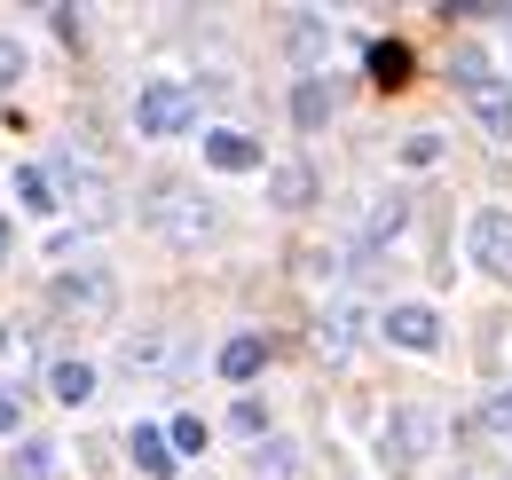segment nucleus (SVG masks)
Here are the masks:
<instances>
[{
    "mask_svg": "<svg viewBox=\"0 0 512 480\" xmlns=\"http://www.w3.org/2000/svg\"><path fill=\"white\" fill-rule=\"evenodd\" d=\"M48 300H56V315H79V323H103V315L119 307V284H111L103 268H64Z\"/></svg>",
    "mask_w": 512,
    "mask_h": 480,
    "instance_id": "3",
    "label": "nucleus"
},
{
    "mask_svg": "<svg viewBox=\"0 0 512 480\" xmlns=\"http://www.w3.org/2000/svg\"><path fill=\"white\" fill-rule=\"evenodd\" d=\"M260 362H268L260 339H229V347H221V378H260Z\"/></svg>",
    "mask_w": 512,
    "mask_h": 480,
    "instance_id": "18",
    "label": "nucleus"
},
{
    "mask_svg": "<svg viewBox=\"0 0 512 480\" xmlns=\"http://www.w3.org/2000/svg\"><path fill=\"white\" fill-rule=\"evenodd\" d=\"M316 347H323L331 362L355 355V307H331V315H323V323H316Z\"/></svg>",
    "mask_w": 512,
    "mask_h": 480,
    "instance_id": "16",
    "label": "nucleus"
},
{
    "mask_svg": "<svg viewBox=\"0 0 512 480\" xmlns=\"http://www.w3.org/2000/svg\"><path fill=\"white\" fill-rule=\"evenodd\" d=\"M379 331L394 339V347H410V355H434V347H442V315H434L426 300L386 307V315H379Z\"/></svg>",
    "mask_w": 512,
    "mask_h": 480,
    "instance_id": "5",
    "label": "nucleus"
},
{
    "mask_svg": "<svg viewBox=\"0 0 512 480\" xmlns=\"http://www.w3.org/2000/svg\"><path fill=\"white\" fill-rule=\"evenodd\" d=\"M465 111L481 119V134L512 142V87H505V79H473V87H465Z\"/></svg>",
    "mask_w": 512,
    "mask_h": 480,
    "instance_id": "8",
    "label": "nucleus"
},
{
    "mask_svg": "<svg viewBox=\"0 0 512 480\" xmlns=\"http://www.w3.org/2000/svg\"><path fill=\"white\" fill-rule=\"evenodd\" d=\"M402 158H410V166H434V158H442V134H434V126H426V134H410V142H402Z\"/></svg>",
    "mask_w": 512,
    "mask_h": 480,
    "instance_id": "24",
    "label": "nucleus"
},
{
    "mask_svg": "<svg viewBox=\"0 0 512 480\" xmlns=\"http://www.w3.org/2000/svg\"><path fill=\"white\" fill-rule=\"evenodd\" d=\"M8 473H16V480H48V473H56V441H24Z\"/></svg>",
    "mask_w": 512,
    "mask_h": 480,
    "instance_id": "19",
    "label": "nucleus"
},
{
    "mask_svg": "<svg viewBox=\"0 0 512 480\" xmlns=\"http://www.w3.org/2000/svg\"><path fill=\"white\" fill-rule=\"evenodd\" d=\"M150 229L190 252V244L213 237V197H197V189H182V181H158V189H150Z\"/></svg>",
    "mask_w": 512,
    "mask_h": 480,
    "instance_id": "1",
    "label": "nucleus"
},
{
    "mask_svg": "<svg viewBox=\"0 0 512 480\" xmlns=\"http://www.w3.org/2000/svg\"><path fill=\"white\" fill-rule=\"evenodd\" d=\"M253 465H260L268 480H284V473H292V441H260V457H253Z\"/></svg>",
    "mask_w": 512,
    "mask_h": 480,
    "instance_id": "23",
    "label": "nucleus"
},
{
    "mask_svg": "<svg viewBox=\"0 0 512 480\" xmlns=\"http://www.w3.org/2000/svg\"><path fill=\"white\" fill-rule=\"evenodd\" d=\"M8 189H16V205H24V213H56V181H48V166H16Z\"/></svg>",
    "mask_w": 512,
    "mask_h": 480,
    "instance_id": "15",
    "label": "nucleus"
},
{
    "mask_svg": "<svg viewBox=\"0 0 512 480\" xmlns=\"http://www.w3.org/2000/svg\"><path fill=\"white\" fill-rule=\"evenodd\" d=\"M48 394L79 410V402L95 394V362H87V355H56V362H48Z\"/></svg>",
    "mask_w": 512,
    "mask_h": 480,
    "instance_id": "11",
    "label": "nucleus"
},
{
    "mask_svg": "<svg viewBox=\"0 0 512 480\" xmlns=\"http://www.w3.org/2000/svg\"><path fill=\"white\" fill-rule=\"evenodd\" d=\"M190 126H197V95H190V87H174V79H150V87L134 95V134H142V142L190 134Z\"/></svg>",
    "mask_w": 512,
    "mask_h": 480,
    "instance_id": "2",
    "label": "nucleus"
},
{
    "mask_svg": "<svg viewBox=\"0 0 512 480\" xmlns=\"http://www.w3.org/2000/svg\"><path fill=\"white\" fill-rule=\"evenodd\" d=\"M0 252H8V221H0Z\"/></svg>",
    "mask_w": 512,
    "mask_h": 480,
    "instance_id": "26",
    "label": "nucleus"
},
{
    "mask_svg": "<svg viewBox=\"0 0 512 480\" xmlns=\"http://www.w3.org/2000/svg\"><path fill=\"white\" fill-rule=\"evenodd\" d=\"M166 441H174V457H197V449H205V418H174Z\"/></svg>",
    "mask_w": 512,
    "mask_h": 480,
    "instance_id": "21",
    "label": "nucleus"
},
{
    "mask_svg": "<svg viewBox=\"0 0 512 480\" xmlns=\"http://www.w3.org/2000/svg\"><path fill=\"white\" fill-rule=\"evenodd\" d=\"M402 229H410V197H379L371 221H363V237H355V252H379V244L402 237Z\"/></svg>",
    "mask_w": 512,
    "mask_h": 480,
    "instance_id": "12",
    "label": "nucleus"
},
{
    "mask_svg": "<svg viewBox=\"0 0 512 480\" xmlns=\"http://www.w3.org/2000/svg\"><path fill=\"white\" fill-rule=\"evenodd\" d=\"M434 433H442L434 410H394V418H386V457H402V465H410V457H426V449H434Z\"/></svg>",
    "mask_w": 512,
    "mask_h": 480,
    "instance_id": "7",
    "label": "nucleus"
},
{
    "mask_svg": "<svg viewBox=\"0 0 512 480\" xmlns=\"http://www.w3.org/2000/svg\"><path fill=\"white\" fill-rule=\"evenodd\" d=\"M316 166L308 158H284V166H268V205H284V213H308L316 205Z\"/></svg>",
    "mask_w": 512,
    "mask_h": 480,
    "instance_id": "6",
    "label": "nucleus"
},
{
    "mask_svg": "<svg viewBox=\"0 0 512 480\" xmlns=\"http://www.w3.org/2000/svg\"><path fill=\"white\" fill-rule=\"evenodd\" d=\"M24 425V402H16V386H0V433H16Z\"/></svg>",
    "mask_w": 512,
    "mask_h": 480,
    "instance_id": "25",
    "label": "nucleus"
},
{
    "mask_svg": "<svg viewBox=\"0 0 512 480\" xmlns=\"http://www.w3.org/2000/svg\"><path fill=\"white\" fill-rule=\"evenodd\" d=\"M205 166H213V174H260V142L237 134V126H213V134H205Z\"/></svg>",
    "mask_w": 512,
    "mask_h": 480,
    "instance_id": "9",
    "label": "nucleus"
},
{
    "mask_svg": "<svg viewBox=\"0 0 512 480\" xmlns=\"http://www.w3.org/2000/svg\"><path fill=\"white\" fill-rule=\"evenodd\" d=\"M371 79H379V87H402V79H410V48H402V40H379V48H371Z\"/></svg>",
    "mask_w": 512,
    "mask_h": 480,
    "instance_id": "17",
    "label": "nucleus"
},
{
    "mask_svg": "<svg viewBox=\"0 0 512 480\" xmlns=\"http://www.w3.org/2000/svg\"><path fill=\"white\" fill-rule=\"evenodd\" d=\"M16 79H24V40H16V32H0V95H8Z\"/></svg>",
    "mask_w": 512,
    "mask_h": 480,
    "instance_id": "22",
    "label": "nucleus"
},
{
    "mask_svg": "<svg viewBox=\"0 0 512 480\" xmlns=\"http://www.w3.org/2000/svg\"><path fill=\"white\" fill-rule=\"evenodd\" d=\"M331 111H339V87H331V79H300V87H292V119L308 126V134H316Z\"/></svg>",
    "mask_w": 512,
    "mask_h": 480,
    "instance_id": "13",
    "label": "nucleus"
},
{
    "mask_svg": "<svg viewBox=\"0 0 512 480\" xmlns=\"http://www.w3.org/2000/svg\"><path fill=\"white\" fill-rule=\"evenodd\" d=\"M119 362H127L134 378H158V370L174 362V331H166V323H158V331H134L127 347H119Z\"/></svg>",
    "mask_w": 512,
    "mask_h": 480,
    "instance_id": "10",
    "label": "nucleus"
},
{
    "mask_svg": "<svg viewBox=\"0 0 512 480\" xmlns=\"http://www.w3.org/2000/svg\"><path fill=\"white\" fill-rule=\"evenodd\" d=\"M465 252H473L489 276H505V268H512V213H505V205H481V213L465 221Z\"/></svg>",
    "mask_w": 512,
    "mask_h": 480,
    "instance_id": "4",
    "label": "nucleus"
},
{
    "mask_svg": "<svg viewBox=\"0 0 512 480\" xmlns=\"http://www.w3.org/2000/svg\"><path fill=\"white\" fill-rule=\"evenodd\" d=\"M473 425H481V433H497V441H512V386H505V394H489Z\"/></svg>",
    "mask_w": 512,
    "mask_h": 480,
    "instance_id": "20",
    "label": "nucleus"
},
{
    "mask_svg": "<svg viewBox=\"0 0 512 480\" xmlns=\"http://www.w3.org/2000/svg\"><path fill=\"white\" fill-rule=\"evenodd\" d=\"M134 465H142V480H166L174 473V441H166V433H150V425H134Z\"/></svg>",
    "mask_w": 512,
    "mask_h": 480,
    "instance_id": "14",
    "label": "nucleus"
}]
</instances>
